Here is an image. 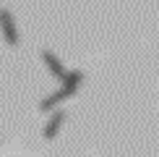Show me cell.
I'll list each match as a JSON object with an SVG mask.
<instances>
[{
	"mask_svg": "<svg viewBox=\"0 0 159 157\" xmlns=\"http://www.w3.org/2000/svg\"><path fill=\"white\" fill-rule=\"evenodd\" d=\"M60 123H63V113H60V110H57V113H55V118H52V121H50L47 131H44V136H47V139H52V136H55V131L60 128Z\"/></svg>",
	"mask_w": 159,
	"mask_h": 157,
	"instance_id": "obj_1",
	"label": "cell"
}]
</instances>
